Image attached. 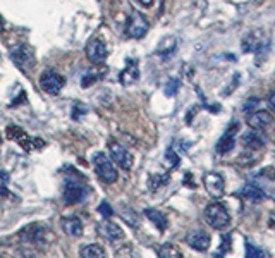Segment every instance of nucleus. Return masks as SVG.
Here are the masks:
<instances>
[{
    "label": "nucleus",
    "mask_w": 275,
    "mask_h": 258,
    "mask_svg": "<svg viewBox=\"0 0 275 258\" xmlns=\"http://www.w3.org/2000/svg\"><path fill=\"white\" fill-rule=\"evenodd\" d=\"M11 60L14 62V65L22 73H28L35 67L36 64V57H35V52H33L30 46L21 43V45H16L14 49H11Z\"/></svg>",
    "instance_id": "obj_1"
},
{
    "label": "nucleus",
    "mask_w": 275,
    "mask_h": 258,
    "mask_svg": "<svg viewBox=\"0 0 275 258\" xmlns=\"http://www.w3.org/2000/svg\"><path fill=\"white\" fill-rule=\"evenodd\" d=\"M93 166L95 171H97V176L100 177L103 182H116L119 174H117V169L113 167V163L110 162V158L107 157L103 152H97L93 155Z\"/></svg>",
    "instance_id": "obj_2"
},
{
    "label": "nucleus",
    "mask_w": 275,
    "mask_h": 258,
    "mask_svg": "<svg viewBox=\"0 0 275 258\" xmlns=\"http://www.w3.org/2000/svg\"><path fill=\"white\" fill-rule=\"evenodd\" d=\"M205 219L213 229H224L229 226V222H231V215L227 212L225 205H222V203L208 205L205 210Z\"/></svg>",
    "instance_id": "obj_3"
},
{
    "label": "nucleus",
    "mask_w": 275,
    "mask_h": 258,
    "mask_svg": "<svg viewBox=\"0 0 275 258\" xmlns=\"http://www.w3.org/2000/svg\"><path fill=\"white\" fill-rule=\"evenodd\" d=\"M19 236H21L22 241L33 243V245H45L52 239V232L43 224H31V226L22 229Z\"/></svg>",
    "instance_id": "obj_4"
},
{
    "label": "nucleus",
    "mask_w": 275,
    "mask_h": 258,
    "mask_svg": "<svg viewBox=\"0 0 275 258\" xmlns=\"http://www.w3.org/2000/svg\"><path fill=\"white\" fill-rule=\"evenodd\" d=\"M88 193H89V190L84 182L69 179L64 186V201L67 205L81 203V201L88 198Z\"/></svg>",
    "instance_id": "obj_5"
},
{
    "label": "nucleus",
    "mask_w": 275,
    "mask_h": 258,
    "mask_svg": "<svg viewBox=\"0 0 275 258\" xmlns=\"http://www.w3.org/2000/svg\"><path fill=\"white\" fill-rule=\"evenodd\" d=\"M150 30V25L148 21L145 19L143 14L140 12H132L129 17H127V22H126V35L129 38H134V40H140L148 33Z\"/></svg>",
    "instance_id": "obj_6"
},
{
    "label": "nucleus",
    "mask_w": 275,
    "mask_h": 258,
    "mask_svg": "<svg viewBox=\"0 0 275 258\" xmlns=\"http://www.w3.org/2000/svg\"><path fill=\"white\" fill-rule=\"evenodd\" d=\"M108 153H110L112 160L117 163L121 169H124V171H131L132 167V155L129 153V150H127L124 145L113 142V139H110L108 142Z\"/></svg>",
    "instance_id": "obj_7"
},
{
    "label": "nucleus",
    "mask_w": 275,
    "mask_h": 258,
    "mask_svg": "<svg viewBox=\"0 0 275 258\" xmlns=\"http://www.w3.org/2000/svg\"><path fill=\"white\" fill-rule=\"evenodd\" d=\"M265 46H268V41H267V38H265L262 30L249 31L248 35L243 38V41H241V49H243L244 54H253V52L260 54L262 49H265Z\"/></svg>",
    "instance_id": "obj_8"
},
{
    "label": "nucleus",
    "mask_w": 275,
    "mask_h": 258,
    "mask_svg": "<svg viewBox=\"0 0 275 258\" xmlns=\"http://www.w3.org/2000/svg\"><path fill=\"white\" fill-rule=\"evenodd\" d=\"M65 84V79L60 76L59 73L52 71V69H49V71H45L43 74L40 76V86L41 90L50 93V95H57V93L62 91Z\"/></svg>",
    "instance_id": "obj_9"
},
{
    "label": "nucleus",
    "mask_w": 275,
    "mask_h": 258,
    "mask_svg": "<svg viewBox=\"0 0 275 258\" xmlns=\"http://www.w3.org/2000/svg\"><path fill=\"white\" fill-rule=\"evenodd\" d=\"M239 131V124L238 123H231L229 128L225 129V133L220 136V139L217 142V153L219 155H227L229 152L234 150L236 145V133Z\"/></svg>",
    "instance_id": "obj_10"
},
{
    "label": "nucleus",
    "mask_w": 275,
    "mask_h": 258,
    "mask_svg": "<svg viewBox=\"0 0 275 258\" xmlns=\"http://www.w3.org/2000/svg\"><path fill=\"white\" fill-rule=\"evenodd\" d=\"M86 57L91 64H103L107 60V46L100 38H91L86 45Z\"/></svg>",
    "instance_id": "obj_11"
},
{
    "label": "nucleus",
    "mask_w": 275,
    "mask_h": 258,
    "mask_svg": "<svg viewBox=\"0 0 275 258\" xmlns=\"http://www.w3.org/2000/svg\"><path fill=\"white\" fill-rule=\"evenodd\" d=\"M203 184H205L207 193L213 196V198H220V196L224 195L225 181H224V177L220 174H217V172H210V174H207L203 177Z\"/></svg>",
    "instance_id": "obj_12"
},
{
    "label": "nucleus",
    "mask_w": 275,
    "mask_h": 258,
    "mask_svg": "<svg viewBox=\"0 0 275 258\" xmlns=\"http://www.w3.org/2000/svg\"><path fill=\"white\" fill-rule=\"evenodd\" d=\"M272 114L268 110H255L251 114L246 115V123L251 129L255 131H260V129H265L272 124Z\"/></svg>",
    "instance_id": "obj_13"
},
{
    "label": "nucleus",
    "mask_w": 275,
    "mask_h": 258,
    "mask_svg": "<svg viewBox=\"0 0 275 258\" xmlns=\"http://www.w3.org/2000/svg\"><path fill=\"white\" fill-rule=\"evenodd\" d=\"M138 79H140V65H138V60L127 59L126 67L122 69L119 74V81L124 84V86H131V84H134Z\"/></svg>",
    "instance_id": "obj_14"
},
{
    "label": "nucleus",
    "mask_w": 275,
    "mask_h": 258,
    "mask_svg": "<svg viewBox=\"0 0 275 258\" xmlns=\"http://www.w3.org/2000/svg\"><path fill=\"white\" fill-rule=\"evenodd\" d=\"M97 231L98 234L103 238V239H107V241H119V239L124 238V232H122V229L117 226V224H113V222H100L98 224V227H97Z\"/></svg>",
    "instance_id": "obj_15"
},
{
    "label": "nucleus",
    "mask_w": 275,
    "mask_h": 258,
    "mask_svg": "<svg viewBox=\"0 0 275 258\" xmlns=\"http://www.w3.org/2000/svg\"><path fill=\"white\" fill-rule=\"evenodd\" d=\"M186 241H188L189 246L194 248V250L207 251L208 246H210V243H212V239H210V236H208L205 231H193V232L188 234Z\"/></svg>",
    "instance_id": "obj_16"
},
{
    "label": "nucleus",
    "mask_w": 275,
    "mask_h": 258,
    "mask_svg": "<svg viewBox=\"0 0 275 258\" xmlns=\"http://www.w3.org/2000/svg\"><path fill=\"white\" fill-rule=\"evenodd\" d=\"M179 41L175 36H165V38L160 41L158 46H156V55H160L164 60H169L177 50Z\"/></svg>",
    "instance_id": "obj_17"
},
{
    "label": "nucleus",
    "mask_w": 275,
    "mask_h": 258,
    "mask_svg": "<svg viewBox=\"0 0 275 258\" xmlns=\"http://www.w3.org/2000/svg\"><path fill=\"white\" fill-rule=\"evenodd\" d=\"M7 134H9V138H11V139H16V142L21 145L25 150H31L33 148V142H35V139L30 138V136H28L21 128H17V126H14V124L9 126Z\"/></svg>",
    "instance_id": "obj_18"
},
{
    "label": "nucleus",
    "mask_w": 275,
    "mask_h": 258,
    "mask_svg": "<svg viewBox=\"0 0 275 258\" xmlns=\"http://www.w3.org/2000/svg\"><path fill=\"white\" fill-rule=\"evenodd\" d=\"M60 226H62V231L69 236L79 238L83 234V222L78 217H62Z\"/></svg>",
    "instance_id": "obj_19"
},
{
    "label": "nucleus",
    "mask_w": 275,
    "mask_h": 258,
    "mask_svg": "<svg viewBox=\"0 0 275 258\" xmlns=\"http://www.w3.org/2000/svg\"><path fill=\"white\" fill-rule=\"evenodd\" d=\"M239 195L243 196V198L249 200V201H263L265 198H267V196H265V191L262 190V187L253 184V182L244 184L243 190L239 191Z\"/></svg>",
    "instance_id": "obj_20"
},
{
    "label": "nucleus",
    "mask_w": 275,
    "mask_h": 258,
    "mask_svg": "<svg viewBox=\"0 0 275 258\" xmlns=\"http://www.w3.org/2000/svg\"><path fill=\"white\" fill-rule=\"evenodd\" d=\"M241 142H243L244 147L249 150H260L265 147V138L255 129L249 131V133H244L243 138H241Z\"/></svg>",
    "instance_id": "obj_21"
},
{
    "label": "nucleus",
    "mask_w": 275,
    "mask_h": 258,
    "mask_svg": "<svg viewBox=\"0 0 275 258\" xmlns=\"http://www.w3.org/2000/svg\"><path fill=\"white\" fill-rule=\"evenodd\" d=\"M145 215L153 222V226L158 229L160 232L167 229V217H165L162 212H158V210H155V208H146Z\"/></svg>",
    "instance_id": "obj_22"
},
{
    "label": "nucleus",
    "mask_w": 275,
    "mask_h": 258,
    "mask_svg": "<svg viewBox=\"0 0 275 258\" xmlns=\"http://www.w3.org/2000/svg\"><path fill=\"white\" fill-rule=\"evenodd\" d=\"M158 258H184V255L181 253L177 246H174L172 243H165V245L158 246Z\"/></svg>",
    "instance_id": "obj_23"
},
{
    "label": "nucleus",
    "mask_w": 275,
    "mask_h": 258,
    "mask_svg": "<svg viewBox=\"0 0 275 258\" xmlns=\"http://www.w3.org/2000/svg\"><path fill=\"white\" fill-rule=\"evenodd\" d=\"M81 258H107V253L100 245H88L81 248Z\"/></svg>",
    "instance_id": "obj_24"
},
{
    "label": "nucleus",
    "mask_w": 275,
    "mask_h": 258,
    "mask_svg": "<svg viewBox=\"0 0 275 258\" xmlns=\"http://www.w3.org/2000/svg\"><path fill=\"white\" fill-rule=\"evenodd\" d=\"M169 181H170L169 174H153V176H150V179H148V187L151 191H156V190H160V187L167 186Z\"/></svg>",
    "instance_id": "obj_25"
},
{
    "label": "nucleus",
    "mask_w": 275,
    "mask_h": 258,
    "mask_svg": "<svg viewBox=\"0 0 275 258\" xmlns=\"http://www.w3.org/2000/svg\"><path fill=\"white\" fill-rule=\"evenodd\" d=\"M179 86H181V81H179L177 78L169 79L167 84H165V88H164V93H165V95H167V97H174L175 93H177Z\"/></svg>",
    "instance_id": "obj_26"
},
{
    "label": "nucleus",
    "mask_w": 275,
    "mask_h": 258,
    "mask_svg": "<svg viewBox=\"0 0 275 258\" xmlns=\"http://www.w3.org/2000/svg\"><path fill=\"white\" fill-rule=\"evenodd\" d=\"M165 158L170 162V167L172 169H177L179 163H181V157H179V152H175V150L170 147L167 152H165Z\"/></svg>",
    "instance_id": "obj_27"
},
{
    "label": "nucleus",
    "mask_w": 275,
    "mask_h": 258,
    "mask_svg": "<svg viewBox=\"0 0 275 258\" xmlns=\"http://www.w3.org/2000/svg\"><path fill=\"white\" fill-rule=\"evenodd\" d=\"M246 258H265V253L262 248L246 243Z\"/></svg>",
    "instance_id": "obj_28"
},
{
    "label": "nucleus",
    "mask_w": 275,
    "mask_h": 258,
    "mask_svg": "<svg viewBox=\"0 0 275 258\" xmlns=\"http://www.w3.org/2000/svg\"><path fill=\"white\" fill-rule=\"evenodd\" d=\"M258 105H260V98L258 97H251V98H248V100L244 102L243 112H246V115H248V114H251V112L258 110Z\"/></svg>",
    "instance_id": "obj_29"
},
{
    "label": "nucleus",
    "mask_w": 275,
    "mask_h": 258,
    "mask_svg": "<svg viewBox=\"0 0 275 258\" xmlns=\"http://www.w3.org/2000/svg\"><path fill=\"white\" fill-rule=\"evenodd\" d=\"M229 248H231V234H224L222 236V245L219 246V253L213 258H224L225 253L229 251Z\"/></svg>",
    "instance_id": "obj_30"
},
{
    "label": "nucleus",
    "mask_w": 275,
    "mask_h": 258,
    "mask_svg": "<svg viewBox=\"0 0 275 258\" xmlns=\"http://www.w3.org/2000/svg\"><path fill=\"white\" fill-rule=\"evenodd\" d=\"M122 217L127 220V224H129L131 227L140 226V222H138V217L134 215V212H132V210L129 208V206H124V208H122Z\"/></svg>",
    "instance_id": "obj_31"
},
{
    "label": "nucleus",
    "mask_w": 275,
    "mask_h": 258,
    "mask_svg": "<svg viewBox=\"0 0 275 258\" xmlns=\"http://www.w3.org/2000/svg\"><path fill=\"white\" fill-rule=\"evenodd\" d=\"M98 212H100L102 215H103V217H112V215H113V210H112V206L110 205H108L107 203V201H102V203H100V206H98Z\"/></svg>",
    "instance_id": "obj_32"
},
{
    "label": "nucleus",
    "mask_w": 275,
    "mask_h": 258,
    "mask_svg": "<svg viewBox=\"0 0 275 258\" xmlns=\"http://www.w3.org/2000/svg\"><path fill=\"white\" fill-rule=\"evenodd\" d=\"M273 98H275V93L270 91L268 97H267V103H268V112L272 114V112L275 110V103H273Z\"/></svg>",
    "instance_id": "obj_33"
},
{
    "label": "nucleus",
    "mask_w": 275,
    "mask_h": 258,
    "mask_svg": "<svg viewBox=\"0 0 275 258\" xmlns=\"http://www.w3.org/2000/svg\"><path fill=\"white\" fill-rule=\"evenodd\" d=\"M7 181H9V174H7V172H4V171H0V182H2V184H6Z\"/></svg>",
    "instance_id": "obj_34"
},
{
    "label": "nucleus",
    "mask_w": 275,
    "mask_h": 258,
    "mask_svg": "<svg viewBox=\"0 0 275 258\" xmlns=\"http://www.w3.org/2000/svg\"><path fill=\"white\" fill-rule=\"evenodd\" d=\"M138 2H140V4H141V6H145V7H150V6H151V4H153V2H155V0H138Z\"/></svg>",
    "instance_id": "obj_35"
},
{
    "label": "nucleus",
    "mask_w": 275,
    "mask_h": 258,
    "mask_svg": "<svg viewBox=\"0 0 275 258\" xmlns=\"http://www.w3.org/2000/svg\"><path fill=\"white\" fill-rule=\"evenodd\" d=\"M4 31V21H2V17H0V33Z\"/></svg>",
    "instance_id": "obj_36"
}]
</instances>
